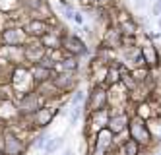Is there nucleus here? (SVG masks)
I'll list each match as a JSON object with an SVG mask.
<instances>
[{"instance_id": "1", "label": "nucleus", "mask_w": 161, "mask_h": 155, "mask_svg": "<svg viewBox=\"0 0 161 155\" xmlns=\"http://www.w3.org/2000/svg\"><path fill=\"white\" fill-rule=\"evenodd\" d=\"M130 130H132V136H134V142H140V144H148L150 142V132H148L146 124L140 120V118H134L132 120Z\"/></svg>"}, {"instance_id": "2", "label": "nucleus", "mask_w": 161, "mask_h": 155, "mask_svg": "<svg viewBox=\"0 0 161 155\" xmlns=\"http://www.w3.org/2000/svg\"><path fill=\"white\" fill-rule=\"evenodd\" d=\"M25 41V35H23V31H20V29H8L6 33H4V43L6 45H20Z\"/></svg>"}, {"instance_id": "3", "label": "nucleus", "mask_w": 161, "mask_h": 155, "mask_svg": "<svg viewBox=\"0 0 161 155\" xmlns=\"http://www.w3.org/2000/svg\"><path fill=\"white\" fill-rule=\"evenodd\" d=\"M22 144H20V140L16 138V136H6V153L8 155H20L22 153Z\"/></svg>"}, {"instance_id": "4", "label": "nucleus", "mask_w": 161, "mask_h": 155, "mask_svg": "<svg viewBox=\"0 0 161 155\" xmlns=\"http://www.w3.org/2000/svg\"><path fill=\"white\" fill-rule=\"evenodd\" d=\"M103 105H105V91L103 89H95L93 95L89 97V107L93 111H99V109H103Z\"/></svg>"}, {"instance_id": "5", "label": "nucleus", "mask_w": 161, "mask_h": 155, "mask_svg": "<svg viewBox=\"0 0 161 155\" xmlns=\"http://www.w3.org/2000/svg\"><path fill=\"white\" fill-rule=\"evenodd\" d=\"M53 114H54L53 109H41V111L35 114V122H37V124H41V126H45V124H49V122H51Z\"/></svg>"}, {"instance_id": "6", "label": "nucleus", "mask_w": 161, "mask_h": 155, "mask_svg": "<svg viewBox=\"0 0 161 155\" xmlns=\"http://www.w3.org/2000/svg\"><path fill=\"white\" fill-rule=\"evenodd\" d=\"M62 45H64V47L68 49V51H72V53H84V49H82L84 45L80 43L78 39H72V37H66L64 41H62Z\"/></svg>"}, {"instance_id": "7", "label": "nucleus", "mask_w": 161, "mask_h": 155, "mask_svg": "<svg viewBox=\"0 0 161 155\" xmlns=\"http://www.w3.org/2000/svg\"><path fill=\"white\" fill-rule=\"evenodd\" d=\"M23 112H31L37 109V95H33V93H29L25 99H23V105H22Z\"/></svg>"}, {"instance_id": "8", "label": "nucleus", "mask_w": 161, "mask_h": 155, "mask_svg": "<svg viewBox=\"0 0 161 155\" xmlns=\"http://www.w3.org/2000/svg\"><path fill=\"white\" fill-rule=\"evenodd\" d=\"M124 124H126V118L124 116H117V118H113L109 122V128H111V132H120L124 128Z\"/></svg>"}, {"instance_id": "9", "label": "nucleus", "mask_w": 161, "mask_h": 155, "mask_svg": "<svg viewBox=\"0 0 161 155\" xmlns=\"http://www.w3.org/2000/svg\"><path fill=\"white\" fill-rule=\"evenodd\" d=\"M142 55L146 56V62H148V64H155V62H157V55H155V51H153V47H146V49H144V51H142Z\"/></svg>"}, {"instance_id": "10", "label": "nucleus", "mask_w": 161, "mask_h": 155, "mask_svg": "<svg viewBox=\"0 0 161 155\" xmlns=\"http://www.w3.org/2000/svg\"><path fill=\"white\" fill-rule=\"evenodd\" d=\"M109 145V132H99V142H97V151H103V147Z\"/></svg>"}, {"instance_id": "11", "label": "nucleus", "mask_w": 161, "mask_h": 155, "mask_svg": "<svg viewBox=\"0 0 161 155\" xmlns=\"http://www.w3.org/2000/svg\"><path fill=\"white\" fill-rule=\"evenodd\" d=\"M60 144H62V140H60V138H53L51 142L47 140V144H45V151H47V153H53V151H54V149H56Z\"/></svg>"}, {"instance_id": "12", "label": "nucleus", "mask_w": 161, "mask_h": 155, "mask_svg": "<svg viewBox=\"0 0 161 155\" xmlns=\"http://www.w3.org/2000/svg\"><path fill=\"white\" fill-rule=\"evenodd\" d=\"M124 151H126V155H136L138 153V142H128V144L124 145Z\"/></svg>"}, {"instance_id": "13", "label": "nucleus", "mask_w": 161, "mask_h": 155, "mask_svg": "<svg viewBox=\"0 0 161 155\" xmlns=\"http://www.w3.org/2000/svg\"><path fill=\"white\" fill-rule=\"evenodd\" d=\"M29 29H31V33H43L45 25L41 22H31V23H29Z\"/></svg>"}, {"instance_id": "14", "label": "nucleus", "mask_w": 161, "mask_h": 155, "mask_svg": "<svg viewBox=\"0 0 161 155\" xmlns=\"http://www.w3.org/2000/svg\"><path fill=\"white\" fill-rule=\"evenodd\" d=\"M84 97H86V95H84V91H78V93H76V97L72 99V105H74V107H80V105L84 103Z\"/></svg>"}, {"instance_id": "15", "label": "nucleus", "mask_w": 161, "mask_h": 155, "mask_svg": "<svg viewBox=\"0 0 161 155\" xmlns=\"http://www.w3.org/2000/svg\"><path fill=\"white\" fill-rule=\"evenodd\" d=\"M47 140H49V138H47V134L39 136V138H37V142H35V147H43V145L47 144Z\"/></svg>"}, {"instance_id": "16", "label": "nucleus", "mask_w": 161, "mask_h": 155, "mask_svg": "<svg viewBox=\"0 0 161 155\" xmlns=\"http://www.w3.org/2000/svg\"><path fill=\"white\" fill-rule=\"evenodd\" d=\"M117 81V70H111L109 72V83H115Z\"/></svg>"}, {"instance_id": "17", "label": "nucleus", "mask_w": 161, "mask_h": 155, "mask_svg": "<svg viewBox=\"0 0 161 155\" xmlns=\"http://www.w3.org/2000/svg\"><path fill=\"white\" fill-rule=\"evenodd\" d=\"M161 12V0H157V4L153 6V14H159Z\"/></svg>"}, {"instance_id": "18", "label": "nucleus", "mask_w": 161, "mask_h": 155, "mask_svg": "<svg viewBox=\"0 0 161 155\" xmlns=\"http://www.w3.org/2000/svg\"><path fill=\"white\" fill-rule=\"evenodd\" d=\"M64 155H74V153H72V151H70V149H68V151H66V153Z\"/></svg>"}, {"instance_id": "19", "label": "nucleus", "mask_w": 161, "mask_h": 155, "mask_svg": "<svg viewBox=\"0 0 161 155\" xmlns=\"http://www.w3.org/2000/svg\"><path fill=\"white\" fill-rule=\"evenodd\" d=\"M159 27H161V20H159Z\"/></svg>"}]
</instances>
